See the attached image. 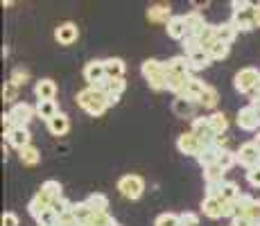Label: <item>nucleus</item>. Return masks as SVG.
I'll list each match as a JSON object with an SVG mask.
<instances>
[{"label": "nucleus", "mask_w": 260, "mask_h": 226, "mask_svg": "<svg viewBox=\"0 0 260 226\" xmlns=\"http://www.w3.org/2000/svg\"><path fill=\"white\" fill-rule=\"evenodd\" d=\"M77 104H79V107H82L88 115H93V118L102 115V113L109 109L107 95H104L100 88H95V86H88V88L79 90V93H77Z\"/></svg>", "instance_id": "obj_1"}, {"label": "nucleus", "mask_w": 260, "mask_h": 226, "mask_svg": "<svg viewBox=\"0 0 260 226\" xmlns=\"http://www.w3.org/2000/svg\"><path fill=\"white\" fill-rule=\"evenodd\" d=\"M143 77L147 79L149 88L154 90H166L168 88V66L166 61H158V59H147L141 66Z\"/></svg>", "instance_id": "obj_2"}, {"label": "nucleus", "mask_w": 260, "mask_h": 226, "mask_svg": "<svg viewBox=\"0 0 260 226\" xmlns=\"http://www.w3.org/2000/svg\"><path fill=\"white\" fill-rule=\"evenodd\" d=\"M233 86L242 95H253L260 88V70L251 66L240 68L236 73V77H233Z\"/></svg>", "instance_id": "obj_3"}, {"label": "nucleus", "mask_w": 260, "mask_h": 226, "mask_svg": "<svg viewBox=\"0 0 260 226\" xmlns=\"http://www.w3.org/2000/svg\"><path fill=\"white\" fill-rule=\"evenodd\" d=\"M118 190L122 197L127 199H141V195L145 192V181L138 174H124L122 179L118 181Z\"/></svg>", "instance_id": "obj_4"}, {"label": "nucleus", "mask_w": 260, "mask_h": 226, "mask_svg": "<svg viewBox=\"0 0 260 226\" xmlns=\"http://www.w3.org/2000/svg\"><path fill=\"white\" fill-rule=\"evenodd\" d=\"M236 154H238V163L244 165V168H247V172L260 165V149H258V145L253 143V140L240 145V149H238Z\"/></svg>", "instance_id": "obj_5"}, {"label": "nucleus", "mask_w": 260, "mask_h": 226, "mask_svg": "<svg viewBox=\"0 0 260 226\" xmlns=\"http://www.w3.org/2000/svg\"><path fill=\"white\" fill-rule=\"evenodd\" d=\"M9 115H12L16 127H29V122H32L34 115H37V107H32V104H27V102H16L9 109Z\"/></svg>", "instance_id": "obj_6"}, {"label": "nucleus", "mask_w": 260, "mask_h": 226, "mask_svg": "<svg viewBox=\"0 0 260 226\" xmlns=\"http://www.w3.org/2000/svg\"><path fill=\"white\" fill-rule=\"evenodd\" d=\"M84 79L88 82V86H102L104 82H107V70H104V61H100V59H93V61H88L86 66H84Z\"/></svg>", "instance_id": "obj_7"}, {"label": "nucleus", "mask_w": 260, "mask_h": 226, "mask_svg": "<svg viewBox=\"0 0 260 226\" xmlns=\"http://www.w3.org/2000/svg\"><path fill=\"white\" fill-rule=\"evenodd\" d=\"M177 149L183 154V156H194V158H197L199 152L204 149V145H202V140H199L192 132H186V134H181L177 138Z\"/></svg>", "instance_id": "obj_8"}, {"label": "nucleus", "mask_w": 260, "mask_h": 226, "mask_svg": "<svg viewBox=\"0 0 260 226\" xmlns=\"http://www.w3.org/2000/svg\"><path fill=\"white\" fill-rule=\"evenodd\" d=\"M238 127L242 129V132H256L260 127V120H258V113L256 109L251 107V104H247V107H242L238 111V118H236Z\"/></svg>", "instance_id": "obj_9"}, {"label": "nucleus", "mask_w": 260, "mask_h": 226, "mask_svg": "<svg viewBox=\"0 0 260 226\" xmlns=\"http://www.w3.org/2000/svg\"><path fill=\"white\" fill-rule=\"evenodd\" d=\"M194 136H197L199 140H202V145H213L215 143V134L211 122H208V118H194L192 120V129H190Z\"/></svg>", "instance_id": "obj_10"}, {"label": "nucleus", "mask_w": 260, "mask_h": 226, "mask_svg": "<svg viewBox=\"0 0 260 226\" xmlns=\"http://www.w3.org/2000/svg\"><path fill=\"white\" fill-rule=\"evenodd\" d=\"M34 95H37V102H54V98H57V84L52 79H39L34 84Z\"/></svg>", "instance_id": "obj_11"}, {"label": "nucleus", "mask_w": 260, "mask_h": 226, "mask_svg": "<svg viewBox=\"0 0 260 226\" xmlns=\"http://www.w3.org/2000/svg\"><path fill=\"white\" fill-rule=\"evenodd\" d=\"M7 143L12 145V147H16L18 152H21L23 147H27V145H32V134H29V127H14L12 132L7 136Z\"/></svg>", "instance_id": "obj_12"}, {"label": "nucleus", "mask_w": 260, "mask_h": 226, "mask_svg": "<svg viewBox=\"0 0 260 226\" xmlns=\"http://www.w3.org/2000/svg\"><path fill=\"white\" fill-rule=\"evenodd\" d=\"M208 84L202 82L199 77H190V82L186 84V88L181 90V93L177 95V98H183V100H190V102H199V98H202V93L206 90Z\"/></svg>", "instance_id": "obj_13"}, {"label": "nucleus", "mask_w": 260, "mask_h": 226, "mask_svg": "<svg viewBox=\"0 0 260 226\" xmlns=\"http://www.w3.org/2000/svg\"><path fill=\"white\" fill-rule=\"evenodd\" d=\"M54 39H57L61 45H73L79 39V29L75 23H61L57 29H54Z\"/></svg>", "instance_id": "obj_14"}, {"label": "nucleus", "mask_w": 260, "mask_h": 226, "mask_svg": "<svg viewBox=\"0 0 260 226\" xmlns=\"http://www.w3.org/2000/svg\"><path fill=\"white\" fill-rule=\"evenodd\" d=\"M253 9H256V7H253ZM253 9H249V12H233L231 23L236 25L238 32H251V29H256V18H253Z\"/></svg>", "instance_id": "obj_15"}, {"label": "nucleus", "mask_w": 260, "mask_h": 226, "mask_svg": "<svg viewBox=\"0 0 260 226\" xmlns=\"http://www.w3.org/2000/svg\"><path fill=\"white\" fill-rule=\"evenodd\" d=\"M224 206H226V202H222L219 197H204L202 210H204V215H206V217L219 219V217H224Z\"/></svg>", "instance_id": "obj_16"}, {"label": "nucleus", "mask_w": 260, "mask_h": 226, "mask_svg": "<svg viewBox=\"0 0 260 226\" xmlns=\"http://www.w3.org/2000/svg\"><path fill=\"white\" fill-rule=\"evenodd\" d=\"M52 204H54L52 199H50L46 192H41V190H39V192H37V195H34V197H32V202L27 204V210H29V215H32L34 219H37L39 215L43 213V210L52 208Z\"/></svg>", "instance_id": "obj_17"}, {"label": "nucleus", "mask_w": 260, "mask_h": 226, "mask_svg": "<svg viewBox=\"0 0 260 226\" xmlns=\"http://www.w3.org/2000/svg\"><path fill=\"white\" fill-rule=\"evenodd\" d=\"M183 18H186V27H188L190 37H199V34H202V29L208 25L206 21H204V14L199 12V9H192V12H188Z\"/></svg>", "instance_id": "obj_18"}, {"label": "nucleus", "mask_w": 260, "mask_h": 226, "mask_svg": "<svg viewBox=\"0 0 260 226\" xmlns=\"http://www.w3.org/2000/svg\"><path fill=\"white\" fill-rule=\"evenodd\" d=\"M147 18L152 23H163L168 25L172 21V9H170V5L166 3H158V5H152V7L147 9Z\"/></svg>", "instance_id": "obj_19"}, {"label": "nucleus", "mask_w": 260, "mask_h": 226, "mask_svg": "<svg viewBox=\"0 0 260 226\" xmlns=\"http://www.w3.org/2000/svg\"><path fill=\"white\" fill-rule=\"evenodd\" d=\"M168 37L174 39V41H183L188 37V27H186V18L183 16H172V21L166 25Z\"/></svg>", "instance_id": "obj_20"}, {"label": "nucleus", "mask_w": 260, "mask_h": 226, "mask_svg": "<svg viewBox=\"0 0 260 226\" xmlns=\"http://www.w3.org/2000/svg\"><path fill=\"white\" fill-rule=\"evenodd\" d=\"M194 109H197V102H190V100L183 98L172 100V113L177 118H194Z\"/></svg>", "instance_id": "obj_21"}, {"label": "nucleus", "mask_w": 260, "mask_h": 226, "mask_svg": "<svg viewBox=\"0 0 260 226\" xmlns=\"http://www.w3.org/2000/svg\"><path fill=\"white\" fill-rule=\"evenodd\" d=\"M168 66V75H190V61L186 54H179V57H172L166 61Z\"/></svg>", "instance_id": "obj_22"}, {"label": "nucleus", "mask_w": 260, "mask_h": 226, "mask_svg": "<svg viewBox=\"0 0 260 226\" xmlns=\"http://www.w3.org/2000/svg\"><path fill=\"white\" fill-rule=\"evenodd\" d=\"M124 61L118 57L104 59V70H107V79H122L124 77Z\"/></svg>", "instance_id": "obj_23"}, {"label": "nucleus", "mask_w": 260, "mask_h": 226, "mask_svg": "<svg viewBox=\"0 0 260 226\" xmlns=\"http://www.w3.org/2000/svg\"><path fill=\"white\" fill-rule=\"evenodd\" d=\"M68 129H71V120H68V115L63 111L59 115H54L48 122V132L52 136H63V134H68Z\"/></svg>", "instance_id": "obj_24"}, {"label": "nucleus", "mask_w": 260, "mask_h": 226, "mask_svg": "<svg viewBox=\"0 0 260 226\" xmlns=\"http://www.w3.org/2000/svg\"><path fill=\"white\" fill-rule=\"evenodd\" d=\"M100 90H102L104 95H111V98H120V95L124 93V88H127V82L122 79H107V82L102 84V86H98Z\"/></svg>", "instance_id": "obj_25"}, {"label": "nucleus", "mask_w": 260, "mask_h": 226, "mask_svg": "<svg viewBox=\"0 0 260 226\" xmlns=\"http://www.w3.org/2000/svg\"><path fill=\"white\" fill-rule=\"evenodd\" d=\"M219 152H222V149H219V147H215V145H204V149H202V152H199V156H197L199 165H202V168H208V165L217 163Z\"/></svg>", "instance_id": "obj_26"}, {"label": "nucleus", "mask_w": 260, "mask_h": 226, "mask_svg": "<svg viewBox=\"0 0 260 226\" xmlns=\"http://www.w3.org/2000/svg\"><path fill=\"white\" fill-rule=\"evenodd\" d=\"M188 61H190V68L192 70H204V68L211 66L213 59H211V54H208L206 50H197V52L188 54Z\"/></svg>", "instance_id": "obj_27"}, {"label": "nucleus", "mask_w": 260, "mask_h": 226, "mask_svg": "<svg viewBox=\"0 0 260 226\" xmlns=\"http://www.w3.org/2000/svg\"><path fill=\"white\" fill-rule=\"evenodd\" d=\"M71 213L75 215V219H77L79 224H88L93 219V208L88 206L86 202H77V204H73V208H71Z\"/></svg>", "instance_id": "obj_28"}, {"label": "nucleus", "mask_w": 260, "mask_h": 226, "mask_svg": "<svg viewBox=\"0 0 260 226\" xmlns=\"http://www.w3.org/2000/svg\"><path fill=\"white\" fill-rule=\"evenodd\" d=\"M86 204L93 208V213H109V197L102 192H93L86 197Z\"/></svg>", "instance_id": "obj_29"}, {"label": "nucleus", "mask_w": 260, "mask_h": 226, "mask_svg": "<svg viewBox=\"0 0 260 226\" xmlns=\"http://www.w3.org/2000/svg\"><path fill=\"white\" fill-rule=\"evenodd\" d=\"M236 37H238V29H236V25H233L231 21L217 25V41L219 43H229V45H231Z\"/></svg>", "instance_id": "obj_30"}, {"label": "nucleus", "mask_w": 260, "mask_h": 226, "mask_svg": "<svg viewBox=\"0 0 260 226\" xmlns=\"http://www.w3.org/2000/svg\"><path fill=\"white\" fill-rule=\"evenodd\" d=\"M224 174H226V170L217 163L204 168V181H206V183H224Z\"/></svg>", "instance_id": "obj_31"}, {"label": "nucleus", "mask_w": 260, "mask_h": 226, "mask_svg": "<svg viewBox=\"0 0 260 226\" xmlns=\"http://www.w3.org/2000/svg\"><path fill=\"white\" fill-rule=\"evenodd\" d=\"M59 113L61 111H59L57 102H37V118L50 122V120H52L54 115H59Z\"/></svg>", "instance_id": "obj_32"}, {"label": "nucleus", "mask_w": 260, "mask_h": 226, "mask_svg": "<svg viewBox=\"0 0 260 226\" xmlns=\"http://www.w3.org/2000/svg\"><path fill=\"white\" fill-rule=\"evenodd\" d=\"M240 195H242V192H240L238 183H233V181H224V183H222V190H219V199H222V202L233 204Z\"/></svg>", "instance_id": "obj_33"}, {"label": "nucleus", "mask_w": 260, "mask_h": 226, "mask_svg": "<svg viewBox=\"0 0 260 226\" xmlns=\"http://www.w3.org/2000/svg\"><path fill=\"white\" fill-rule=\"evenodd\" d=\"M208 118V122H211V127H213V132L215 134H226V129H229V118L224 115L222 111H215L211 115H206Z\"/></svg>", "instance_id": "obj_34"}, {"label": "nucleus", "mask_w": 260, "mask_h": 226, "mask_svg": "<svg viewBox=\"0 0 260 226\" xmlns=\"http://www.w3.org/2000/svg\"><path fill=\"white\" fill-rule=\"evenodd\" d=\"M18 158H21L23 165H37L39 160H41V154H39V149L34 147V145H27V147H23L21 152H18Z\"/></svg>", "instance_id": "obj_35"}, {"label": "nucleus", "mask_w": 260, "mask_h": 226, "mask_svg": "<svg viewBox=\"0 0 260 226\" xmlns=\"http://www.w3.org/2000/svg\"><path fill=\"white\" fill-rule=\"evenodd\" d=\"M61 183H59V181H54V179H48L46 183L41 185V192H46L50 199H52V202H57V199H61L63 197V192H61Z\"/></svg>", "instance_id": "obj_36"}, {"label": "nucleus", "mask_w": 260, "mask_h": 226, "mask_svg": "<svg viewBox=\"0 0 260 226\" xmlns=\"http://www.w3.org/2000/svg\"><path fill=\"white\" fill-rule=\"evenodd\" d=\"M217 100H219V95H217V90H215L213 86H206V90L202 93V98H199V107H204V109H215L217 107Z\"/></svg>", "instance_id": "obj_37"}, {"label": "nucleus", "mask_w": 260, "mask_h": 226, "mask_svg": "<svg viewBox=\"0 0 260 226\" xmlns=\"http://www.w3.org/2000/svg\"><path fill=\"white\" fill-rule=\"evenodd\" d=\"M229 50H231V45L229 43H215V45H211V48L206 50L208 54H211V59L213 61H222V59H226L229 57Z\"/></svg>", "instance_id": "obj_38"}, {"label": "nucleus", "mask_w": 260, "mask_h": 226, "mask_svg": "<svg viewBox=\"0 0 260 226\" xmlns=\"http://www.w3.org/2000/svg\"><path fill=\"white\" fill-rule=\"evenodd\" d=\"M236 163H238V154H236V152H231V149H226V147H224L222 152H219L217 165H222L224 170H231Z\"/></svg>", "instance_id": "obj_39"}, {"label": "nucleus", "mask_w": 260, "mask_h": 226, "mask_svg": "<svg viewBox=\"0 0 260 226\" xmlns=\"http://www.w3.org/2000/svg\"><path fill=\"white\" fill-rule=\"evenodd\" d=\"M57 222H59V217L52 208L43 210V213L37 217V226H57Z\"/></svg>", "instance_id": "obj_40"}, {"label": "nucleus", "mask_w": 260, "mask_h": 226, "mask_svg": "<svg viewBox=\"0 0 260 226\" xmlns=\"http://www.w3.org/2000/svg\"><path fill=\"white\" fill-rule=\"evenodd\" d=\"M27 79H29V70L23 68V66H16V68L12 70V77H9V82H14L18 88H21L23 84L27 82Z\"/></svg>", "instance_id": "obj_41"}, {"label": "nucleus", "mask_w": 260, "mask_h": 226, "mask_svg": "<svg viewBox=\"0 0 260 226\" xmlns=\"http://www.w3.org/2000/svg\"><path fill=\"white\" fill-rule=\"evenodd\" d=\"M154 226H181V219H179L177 213H163L156 217Z\"/></svg>", "instance_id": "obj_42"}, {"label": "nucleus", "mask_w": 260, "mask_h": 226, "mask_svg": "<svg viewBox=\"0 0 260 226\" xmlns=\"http://www.w3.org/2000/svg\"><path fill=\"white\" fill-rule=\"evenodd\" d=\"M118 222L111 217L109 213H95L93 215V219L88 222V226H116Z\"/></svg>", "instance_id": "obj_43"}, {"label": "nucleus", "mask_w": 260, "mask_h": 226, "mask_svg": "<svg viewBox=\"0 0 260 226\" xmlns=\"http://www.w3.org/2000/svg\"><path fill=\"white\" fill-rule=\"evenodd\" d=\"M3 100H5V102H14V104H16V100H18V86L14 82H5V86H3Z\"/></svg>", "instance_id": "obj_44"}, {"label": "nucleus", "mask_w": 260, "mask_h": 226, "mask_svg": "<svg viewBox=\"0 0 260 226\" xmlns=\"http://www.w3.org/2000/svg\"><path fill=\"white\" fill-rule=\"evenodd\" d=\"M181 43H183V54H186V57H188V54H192V52H197V50H204L202 43H199V39L197 37H190V34L183 39Z\"/></svg>", "instance_id": "obj_45"}, {"label": "nucleus", "mask_w": 260, "mask_h": 226, "mask_svg": "<svg viewBox=\"0 0 260 226\" xmlns=\"http://www.w3.org/2000/svg\"><path fill=\"white\" fill-rule=\"evenodd\" d=\"M240 217H247V219H251L253 224H258V222H260V199H256V202L249 206V208L244 210Z\"/></svg>", "instance_id": "obj_46"}, {"label": "nucleus", "mask_w": 260, "mask_h": 226, "mask_svg": "<svg viewBox=\"0 0 260 226\" xmlns=\"http://www.w3.org/2000/svg\"><path fill=\"white\" fill-rule=\"evenodd\" d=\"M71 208H73V204L68 202L66 197H61V199H57V202L52 204V210L57 213V217H61V215H66V213H71Z\"/></svg>", "instance_id": "obj_47"}, {"label": "nucleus", "mask_w": 260, "mask_h": 226, "mask_svg": "<svg viewBox=\"0 0 260 226\" xmlns=\"http://www.w3.org/2000/svg\"><path fill=\"white\" fill-rule=\"evenodd\" d=\"M179 219H181V226H199V215L197 213H190V210H186V213L179 215Z\"/></svg>", "instance_id": "obj_48"}, {"label": "nucleus", "mask_w": 260, "mask_h": 226, "mask_svg": "<svg viewBox=\"0 0 260 226\" xmlns=\"http://www.w3.org/2000/svg\"><path fill=\"white\" fill-rule=\"evenodd\" d=\"M256 7V3H249V0H231V9L233 12H249V9Z\"/></svg>", "instance_id": "obj_49"}, {"label": "nucleus", "mask_w": 260, "mask_h": 226, "mask_svg": "<svg viewBox=\"0 0 260 226\" xmlns=\"http://www.w3.org/2000/svg\"><path fill=\"white\" fill-rule=\"evenodd\" d=\"M247 181H249V185H251V188H260V165H258V168H253V170H249V172H247Z\"/></svg>", "instance_id": "obj_50"}, {"label": "nucleus", "mask_w": 260, "mask_h": 226, "mask_svg": "<svg viewBox=\"0 0 260 226\" xmlns=\"http://www.w3.org/2000/svg\"><path fill=\"white\" fill-rule=\"evenodd\" d=\"M57 226H79V222L75 219V215H73V213H66V215H61V217H59Z\"/></svg>", "instance_id": "obj_51"}, {"label": "nucleus", "mask_w": 260, "mask_h": 226, "mask_svg": "<svg viewBox=\"0 0 260 226\" xmlns=\"http://www.w3.org/2000/svg\"><path fill=\"white\" fill-rule=\"evenodd\" d=\"M3 226H18V215L12 213V210L3 213Z\"/></svg>", "instance_id": "obj_52"}, {"label": "nucleus", "mask_w": 260, "mask_h": 226, "mask_svg": "<svg viewBox=\"0 0 260 226\" xmlns=\"http://www.w3.org/2000/svg\"><path fill=\"white\" fill-rule=\"evenodd\" d=\"M14 127H16V124H14V120H12V115H9V111H7V113H3V134L7 136Z\"/></svg>", "instance_id": "obj_53"}, {"label": "nucleus", "mask_w": 260, "mask_h": 226, "mask_svg": "<svg viewBox=\"0 0 260 226\" xmlns=\"http://www.w3.org/2000/svg\"><path fill=\"white\" fill-rule=\"evenodd\" d=\"M231 226H256V224H253L251 219H247V217H233Z\"/></svg>", "instance_id": "obj_54"}, {"label": "nucleus", "mask_w": 260, "mask_h": 226, "mask_svg": "<svg viewBox=\"0 0 260 226\" xmlns=\"http://www.w3.org/2000/svg\"><path fill=\"white\" fill-rule=\"evenodd\" d=\"M253 18H256V27H260V3H256V9H253Z\"/></svg>", "instance_id": "obj_55"}, {"label": "nucleus", "mask_w": 260, "mask_h": 226, "mask_svg": "<svg viewBox=\"0 0 260 226\" xmlns=\"http://www.w3.org/2000/svg\"><path fill=\"white\" fill-rule=\"evenodd\" d=\"M253 143L258 145V149H260V129H258V134H256V138H253Z\"/></svg>", "instance_id": "obj_56"}, {"label": "nucleus", "mask_w": 260, "mask_h": 226, "mask_svg": "<svg viewBox=\"0 0 260 226\" xmlns=\"http://www.w3.org/2000/svg\"><path fill=\"white\" fill-rule=\"evenodd\" d=\"M256 113H258V120H260V109H256Z\"/></svg>", "instance_id": "obj_57"}, {"label": "nucleus", "mask_w": 260, "mask_h": 226, "mask_svg": "<svg viewBox=\"0 0 260 226\" xmlns=\"http://www.w3.org/2000/svg\"><path fill=\"white\" fill-rule=\"evenodd\" d=\"M79 226H88V224H79Z\"/></svg>", "instance_id": "obj_58"}]
</instances>
